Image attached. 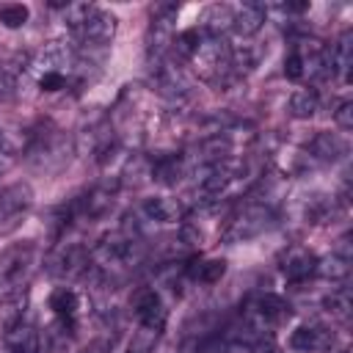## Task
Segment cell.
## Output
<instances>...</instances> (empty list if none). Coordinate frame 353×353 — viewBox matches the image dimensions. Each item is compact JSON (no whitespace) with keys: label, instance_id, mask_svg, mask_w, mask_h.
<instances>
[{"label":"cell","instance_id":"obj_1","mask_svg":"<svg viewBox=\"0 0 353 353\" xmlns=\"http://www.w3.org/2000/svg\"><path fill=\"white\" fill-rule=\"evenodd\" d=\"M39 259V248L33 240L11 243L0 251V303L19 301L33 268Z\"/></svg>","mask_w":353,"mask_h":353},{"label":"cell","instance_id":"obj_2","mask_svg":"<svg viewBox=\"0 0 353 353\" xmlns=\"http://www.w3.org/2000/svg\"><path fill=\"white\" fill-rule=\"evenodd\" d=\"M30 204H33V190H30V185L17 182V185L6 188V190L0 193V234L14 232V229L22 223V218L28 215Z\"/></svg>","mask_w":353,"mask_h":353},{"label":"cell","instance_id":"obj_3","mask_svg":"<svg viewBox=\"0 0 353 353\" xmlns=\"http://www.w3.org/2000/svg\"><path fill=\"white\" fill-rule=\"evenodd\" d=\"M193 63H196V69H199L201 77H207V80L221 77V74L232 66V50H229L221 39L201 41V47H199L196 55H193Z\"/></svg>","mask_w":353,"mask_h":353},{"label":"cell","instance_id":"obj_4","mask_svg":"<svg viewBox=\"0 0 353 353\" xmlns=\"http://www.w3.org/2000/svg\"><path fill=\"white\" fill-rule=\"evenodd\" d=\"M135 317L141 320V325L152 334H157L165 325V303L154 290H143L135 298Z\"/></svg>","mask_w":353,"mask_h":353},{"label":"cell","instance_id":"obj_5","mask_svg":"<svg viewBox=\"0 0 353 353\" xmlns=\"http://www.w3.org/2000/svg\"><path fill=\"white\" fill-rule=\"evenodd\" d=\"M113 33H116V17L108 11H94V17L80 30V39H83V44H88V50H94V47L105 50L110 44Z\"/></svg>","mask_w":353,"mask_h":353},{"label":"cell","instance_id":"obj_6","mask_svg":"<svg viewBox=\"0 0 353 353\" xmlns=\"http://www.w3.org/2000/svg\"><path fill=\"white\" fill-rule=\"evenodd\" d=\"M6 347L8 353H39L41 350V339H39V331L22 320L11 323L8 331H6Z\"/></svg>","mask_w":353,"mask_h":353},{"label":"cell","instance_id":"obj_7","mask_svg":"<svg viewBox=\"0 0 353 353\" xmlns=\"http://www.w3.org/2000/svg\"><path fill=\"white\" fill-rule=\"evenodd\" d=\"M262 22H265V6H259V3H245L243 8L234 11L232 28H234L237 36L248 39V36H254V33L262 28Z\"/></svg>","mask_w":353,"mask_h":353},{"label":"cell","instance_id":"obj_8","mask_svg":"<svg viewBox=\"0 0 353 353\" xmlns=\"http://www.w3.org/2000/svg\"><path fill=\"white\" fill-rule=\"evenodd\" d=\"M232 19H234V11H232L226 3H212V6H207V8L201 11V28H204L212 39H218L223 30H229V28H232Z\"/></svg>","mask_w":353,"mask_h":353},{"label":"cell","instance_id":"obj_9","mask_svg":"<svg viewBox=\"0 0 353 353\" xmlns=\"http://www.w3.org/2000/svg\"><path fill=\"white\" fill-rule=\"evenodd\" d=\"M328 61H331V72H336V74L347 83V80H350V66H353V33H350V30L342 33L339 41L331 47Z\"/></svg>","mask_w":353,"mask_h":353},{"label":"cell","instance_id":"obj_10","mask_svg":"<svg viewBox=\"0 0 353 353\" xmlns=\"http://www.w3.org/2000/svg\"><path fill=\"white\" fill-rule=\"evenodd\" d=\"M143 215L154 223H176L179 221V204L174 199H165V196H152V199H143Z\"/></svg>","mask_w":353,"mask_h":353},{"label":"cell","instance_id":"obj_11","mask_svg":"<svg viewBox=\"0 0 353 353\" xmlns=\"http://www.w3.org/2000/svg\"><path fill=\"white\" fill-rule=\"evenodd\" d=\"M232 179H234V171H232V165H229V163H212L210 168H204L199 188H201L204 193H210V196H218L221 190H226V188H229V182H232Z\"/></svg>","mask_w":353,"mask_h":353},{"label":"cell","instance_id":"obj_12","mask_svg":"<svg viewBox=\"0 0 353 353\" xmlns=\"http://www.w3.org/2000/svg\"><path fill=\"white\" fill-rule=\"evenodd\" d=\"M281 270H284V276H287V281H303V279H309L314 270H317V259L309 254V251H292L287 259H284V265H281Z\"/></svg>","mask_w":353,"mask_h":353},{"label":"cell","instance_id":"obj_13","mask_svg":"<svg viewBox=\"0 0 353 353\" xmlns=\"http://www.w3.org/2000/svg\"><path fill=\"white\" fill-rule=\"evenodd\" d=\"M254 314H256V320L262 325H276L290 314V306L279 295H262L256 301V306H254Z\"/></svg>","mask_w":353,"mask_h":353},{"label":"cell","instance_id":"obj_14","mask_svg":"<svg viewBox=\"0 0 353 353\" xmlns=\"http://www.w3.org/2000/svg\"><path fill=\"white\" fill-rule=\"evenodd\" d=\"M77 306H80L77 292L69 290V287H58V290L50 295V309L55 312V317H58L61 323H72V317L77 314Z\"/></svg>","mask_w":353,"mask_h":353},{"label":"cell","instance_id":"obj_15","mask_svg":"<svg viewBox=\"0 0 353 353\" xmlns=\"http://www.w3.org/2000/svg\"><path fill=\"white\" fill-rule=\"evenodd\" d=\"M317 108H320V97H317L314 88H298V91H292V97H290V113L295 119H312L317 113Z\"/></svg>","mask_w":353,"mask_h":353},{"label":"cell","instance_id":"obj_16","mask_svg":"<svg viewBox=\"0 0 353 353\" xmlns=\"http://www.w3.org/2000/svg\"><path fill=\"white\" fill-rule=\"evenodd\" d=\"M309 149H312V154H314L317 160H323V163H331V160H336L339 154H345V143H342L336 135H331V132L314 135V141L309 143Z\"/></svg>","mask_w":353,"mask_h":353},{"label":"cell","instance_id":"obj_17","mask_svg":"<svg viewBox=\"0 0 353 353\" xmlns=\"http://www.w3.org/2000/svg\"><path fill=\"white\" fill-rule=\"evenodd\" d=\"M265 226H268V210L265 207H251V210H245V215L237 218L234 237H251V234L262 232Z\"/></svg>","mask_w":353,"mask_h":353},{"label":"cell","instance_id":"obj_18","mask_svg":"<svg viewBox=\"0 0 353 353\" xmlns=\"http://www.w3.org/2000/svg\"><path fill=\"white\" fill-rule=\"evenodd\" d=\"M317 273H320L323 279L342 281V279H347V273H350V256H347L345 251H334L331 256H325V259L317 265Z\"/></svg>","mask_w":353,"mask_h":353},{"label":"cell","instance_id":"obj_19","mask_svg":"<svg viewBox=\"0 0 353 353\" xmlns=\"http://www.w3.org/2000/svg\"><path fill=\"white\" fill-rule=\"evenodd\" d=\"M290 347L295 353H314L323 347V334L317 328H309V325H301L290 334Z\"/></svg>","mask_w":353,"mask_h":353},{"label":"cell","instance_id":"obj_20","mask_svg":"<svg viewBox=\"0 0 353 353\" xmlns=\"http://www.w3.org/2000/svg\"><path fill=\"white\" fill-rule=\"evenodd\" d=\"M41 63H44V72H61V66L72 63V50L63 41H50L41 52Z\"/></svg>","mask_w":353,"mask_h":353},{"label":"cell","instance_id":"obj_21","mask_svg":"<svg viewBox=\"0 0 353 353\" xmlns=\"http://www.w3.org/2000/svg\"><path fill=\"white\" fill-rule=\"evenodd\" d=\"M83 265H85L83 251H80V248H66V251H61V254L52 259L50 273H55V276H74Z\"/></svg>","mask_w":353,"mask_h":353},{"label":"cell","instance_id":"obj_22","mask_svg":"<svg viewBox=\"0 0 353 353\" xmlns=\"http://www.w3.org/2000/svg\"><path fill=\"white\" fill-rule=\"evenodd\" d=\"M152 176L160 182V185H176L179 176H182V163L179 157H160L152 168Z\"/></svg>","mask_w":353,"mask_h":353},{"label":"cell","instance_id":"obj_23","mask_svg":"<svg viewBox=\"0 0 353 353\" xmlns=\"http://www.w3.org/2000/svg\"><path fill=\"white\" fill-rule=\"evenodd\" d=\"M94 6H88V3H66V8H63V22L72 28V30H83L85 28V22L94 17Z\"/></svg>","mask_w":353,"mask_h":353},{"label":"cell","instance_id":"obj_24","mask_svg":"<svg viewBox=\"0 0 353 353\" xmlns=\"http://www.w3.org/2000/svg\"><path fill=\"white\" fill-rule=\"evenodd\" d=\"M28 17H30V8L25 3H6V6H0V25L8 28V30L22 28L28 22Z\"/></svg>","mask_w":353,"mask_h":353},{"label":"cell","instance_id":"obj_25","mask_svg":"<svg viewBox=\"0 0 353 353\" xmlns=\"http://www.w3.org/2000/svg\"><path fill=\"white\" fill-rule=\"evenodd\" d=\"M226 273V262L223 259H210V262H199L190 268V276L196 281H204V284H215L221 281V276Z\"/></svg>","mask_w":353,"mask_h":353},{"label":"cell","instance_id":"obj_26","mask_svg":"<svg viewBox=\"0 0 353 353\" xmlns=\"http://www.w3.org/2000/svg\"><path fill=\"white\" fill-rule=\"evenodd\" d=\"M171 44H174V52H176L179 58H193V55H196V50L201 47V36H199V30H196V28H188V30L176 33Z\"/></svg>","mask_w":353,"mask_h":353},{"label":"cell","instance_id":"obj_27","mask_svg":"<svg viewBox=\"0 0 353 353\" xmlns=\"http://www.w3.org/2000/svg\"><path fill=\"white\" fill-rule=\"evenodd\" d=\"M110 204H113V196H110L108 190H91V193L83 199V210H85V215H91V218L108 212Z\"/></svg>","mask_w":353,"mask_h":353},{"label":"cell","instance_id":"obj_28","mask_svg":"<svg viewBox=\"0 0 353 353\" xmlns=\"http://www.w3.org/2000/svg\"><path fill=\"white\" fill-rule=\"evenodd\" d=\"M325 309H328L334 317L347 320V317H350V309H353L350 292H347V290H336V292H331V295L325 298Z\"/></svg>","mask_w":353,"mask_h":353},{"label":"cell","instance_id":"obj_29","mask_svg":"<svg viewBox=\"0 0 353 353\" xmlns=\"http://www.w3.org/2000/svg\"><path fill=\"white\" fill-rule=\"evenodd\" d=\"M19 91V72L14 66H0V102H11Z\"/></svg>","mask_w":353,"mask_h":353},{"label":"cell","instance_id":"obj_30","mask_svg":"<svg viewBox=\"0 0 353 353\" xmlns=\"http://www.w3.org/2000/svg\"><path fill=\"white\" fill-rule=\"evenodd\" d=\"M284 74H287L290 80H301V77H303V58H301L298 50L287 55V61H284Z\"/></svg>","mask_w":353,"mask_h":353},{"label":"cell","instance_id":"obj_31","mask_svg":"<svg viewBox=\"0 0 353 353\" xmlns=\"http://www.w3.org/2000/svg\"><path fill=\"white\" fill-rule=\"evenodd\" d=\"M63 83H66L63 72H44V74L39 77L41 91H61V88H63Z\"/></svg>","mask_w":353,"mask_h":353},{"label":"cell","instance_id":"obj_32","mask_svg":"<svg viewBox=\"0 0 353 353\" xmlns=\"http://www.w3.org/2000/svg\"><path fill=\"white\" fill-rule=\"evenodd\" d=\"M334 119H336V124H339L342 130H353V102H350V99H345V102L336 108Z\"/></svg>","mask_w":353,"mask_h":353},{"label":"cell","instance_id":"obj_33","mask_svg":"<svg viewBox=\"0 0 353 353\" xmlns=\"http://www.w3.org/2000/svg\"><path fill=\"white\" fill-rule=\"evenodd\" d=\"M306 8H309V3H287V6H284L287 14H301V11H306Z\"/></svg>","mask_w":353,"mask_h":353},{"label":"cell","instance_id":"obj_34","mask_svg":"<svg viewBox=\"0 0 353 353\" xmlns=\"http://www.w3.org/2000/svg\"><path fill=\"white\" fill-rule=\"evenodd\" d=\"M265 353H279V350H273V347H270V350H265Z\"/></svg>","mask_w":353,"mask_h":353},{"label":"cell","instance_id":"obj_35","mask_svg":"<svg viewBox=\"0 0 353 353\" xmlns=\"http://www.w3.org/2000/svg\"><path fill=\"white\" fill-rule=\"evenodd\" d=\"M85 353H94V350H85Z\"/></svg>","mask_w":353,"mask_h":353}]
</instances>
